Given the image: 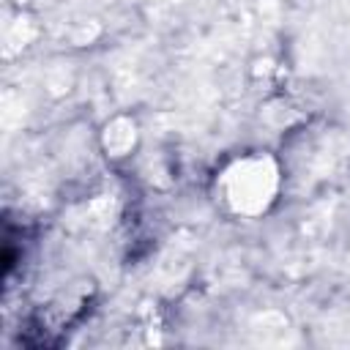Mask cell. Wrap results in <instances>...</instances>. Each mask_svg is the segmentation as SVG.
Listing matches in <instances>:
<instances>
[{"label":"cell","mask_w":350,"mask_h":350,"mask_svg":"<svg viewBox=\"0 0 350 350\" xmlns=\"http://www.w3.org/2000/svg\"><path fill=\"white\" fill-rule=\"evenodd\" d=\"M227 189L238 211H260L273 191V170L265 161H243L227 178Z\"/></svg>","instance_id":"cell-1"}]
</instances>
